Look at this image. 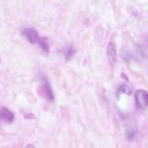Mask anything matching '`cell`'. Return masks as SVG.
<instances>
[{
    "mask_svg": "<svg viewBox=\"0 0 148 148\" xmlns=\"http://www.w3.org/2000/svg\"><path fill=\"white\" fill-rule=\"evenodd\" d=\"M23 36L25 38L27 41H28L30 44H37L38 43V41L40 39L39 33L36 29L33 28H27L23 30L22 32Z\"/></svg>",
    "mask_w": 148,
    "mask_h": 148,
    "instance_id": "1",
    "label": "cell"
},
{
    "mask_svg": "<svg viewBox=\"0 0 148 148\" xmlns=\"http://www.w3.org/2000/svg\"><path fill=\"white\" fill-rule=\"evenodd\" d=\"M107 55H108V59L110 65L112 68H114L117 62V51L114 42L111 41L108 43V48H107Z\"/></svg>",
    "mask_w": 148,
    "mask_h": 148,
    "instance_id": "2",
    "label": "cell"
},
{
    "mask_svg": "<svg viewBox=\"0 0 148 148\" xmlns=\"http://www.w3.org/2000/svg\"><path fill=\"white\" fill-rule=\"evenodd\" d=\"M135 99L140 108L145 109L148 105V93L145 90L139 89L135 93Z\"/></svg>",
    "mask_w": 148,
    "mask_h": 148,
    "instance_id": "3",
    "label": "cell"
},
{
    "mask_svg": "<svg viewBox=\"0 0 148 148\" xmlns=\"http://www.w3.org/2000/svg\"><path fill=\"white\" fill-rule=\"evenodd\" d=\"M1 115L4 120L8 122L12 121L14 118V113L7 107H3L1 111Z\"/></svg>",
    "mask_w": 148,
    "mask_h": 148,
    "instance_id": "4",
    "label": "cell"
},
{
    "mask_svg": "<svg viewBox=\"0 0 148 148\" xmlns=\"http://www.w3.org/2000/svg\"><path fill=\"white\" fill-rule=\"evenodd\" d=\"M43 89H44L45 93L46 94V97L49 100H53V91H52L51 88L50 86V84H49V81L46 79L45 78H43Z\"/></svg>",
    "mask_w": 148,
    "mask_h": 148,
    "instance_id": "5",
    "label": "cell"
},
{
    "mask_svg": "<svg viewBox=\"0 0 148 148\" xmlns=\"http://www.w3.org/2000/svg\"><path fill=\"white\" fill-rule=\"evenodd\" d=\"M38 44L44 52L49 53L50 51V46H49V39L47 37H40Z\"/></svg>",
    "mask_w": 148,
    "mask_h": 148,
    "instance_id": "6",
    "label": "cell"
},
{
    "mask_svg": "<svg viewBox=\"0 0 148 148\" xmlns=\"http://www.w3.org/2000/svg\"><path fill=\"white\" fill-rule=\"evenodd\" d=\"M126 136L129 140H133L136 136V131L132 126H127L125 128Z\"/></svg>",
    "mask_w": 148,
    "mask_h": 148,
    "instance_id": "7",
    "label": "cell"
},
{
    "mask_svg": "<svg viewBox=\"0 0 148 148\" xmlns=\"http://www.w3.org/2000/svg\"><path fill=\"white\" fill-rule=\"evenodd\" d=\"M75 49L73 48V46H69L66 49V51H65V57H66V60H70L73 57L74 55H75Z\"/></svg>",
    "mask_w": 148,
    "mask_h": 148,
    "instance_id": "8",
    "label": "cell"
},
{
    "mask_svg": "<svg viewBox=\"0 0 148 148\" xmlns=\"http://www.w3.org/2000/svg\"><path fill=\"white\" fill-rule=\"evenodd\" d=\"M118 92L119 93V94H128V95H130V94H131L132 91H131V89H130V88L128 86L123 84V85L120 86H119V90H118Z\"/></svg>",
    "mask_w": 148,
    "mask_h": 148,
    "instance_id": "9",
    "label": "cell"
},
{
    "mask_svg": "<svg viewBox=\"0 0 148 148\" xmlns=\"http://www.w3.org/2000/svg\"><path fill=\"white\" fill-rule=\"evenodd\" d=\"M25 148H36V147L33 145H28L25 147Z\"/></svg>",
    "mask_w": 148,
    "mask_h": 148,
    "instance_id": "10",
    "label": "cell"
},
{
    "mask_svg": "<svg viewBox=\"0 0 148 148\" xmlns=\"http://www.w3.org/2000/svg\"><path fill=\"white\" fill-rule=\"evenodd\" d=\"M0 61H1V59H0Z\"/></svg>",
    "mask_w": 148,
    "mask_h": 148,
    "instance_id": "11",
    "label": "cell"
}]
</instances>
